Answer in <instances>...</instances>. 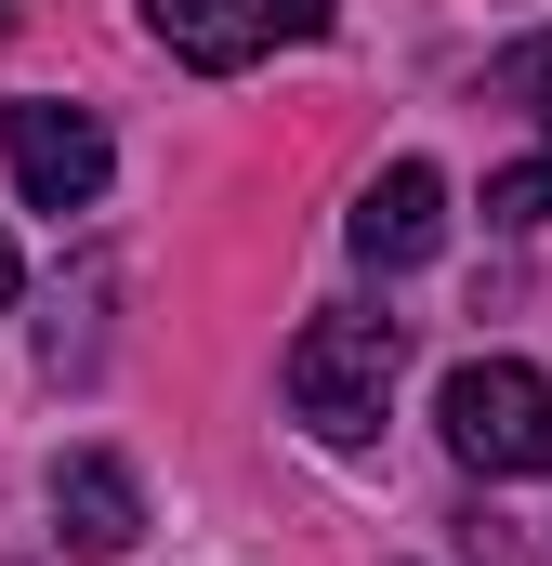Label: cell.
I'll return each instance as SVG.
<instances>
[{
  "mask_svg": "<svg viewBox=\"0 0 552 566\" xmlns=\"http://www.w3.org/2000/svg\"><path fill=\"white\" fill-rule=\"evenodd\" d=\"M395 409V316H302L289 329V422L316 448H369Z\"/></svg>",
  "mask_w": 552,
  "mask_h": 566,
  "instance_id": "6da1fadb",
  "label": "cell"
},
{
  "mask_svg": "<svg viewBox=\"0 0 552 566\" xmlns=\"http://www.w3.org/2000/svg\"><path fill=\"white\" fill-rule=\"evenodd\" d=\"M434 422H447V448L474 474H552V369H527V356H460L447 396H434Z\"/></svg>",
  "mask_w": 552,
  "mask_h": 566,
  "instance_id": "7a4b0ae2",
  "label": "cell"
},
{
  "mask_svg": "<svg viewBox=\"0 0 552 566\" xmlns=\"http://www.w3.org/2000/svg\"><path fill=\"white\" fill-rule=\"evenodd\" d=\"M145 27H158L171 66L237 80V66L289 53V40H329V0H145Z\"/></svg>",
  "mask_w": 552,
  "mask_h": 566,
  "instance_id": "3957f363",
  "label": "cell"
},
{
  "mask_svg": "<svg viewBox=\"0 0 552 566\" xmlns=\"http://www.w3.org/2000/svg\"><path fill=\"white\" fill-rule=\"evenodd\" d=\"M0 158H13L26 211H93V198H106V133H93V106H0Z\"/></svg>",
  "mask_w": 552,
  "mask_h": 566,
  "instance_id": "277c9868",
  "label": "cell"
},
{
  "mask_svg": "<svg viewBox=\"0 0 552 566\" xmlns=\"http://www.w3.org/2000/svg\"><path fill=\"white\" fill-rule=\"evenodd\" d=\"M447 251V171L434 158H395L369 198H355V264H382V277H408Z\"/></svg>",
  "mask_w": 552,
  "mask_h": 566,
  "instance_id": "5b68a950",
  "label": "cell"
},
{
  "mask_svg": "<svg viewBox=\"0 0 552 566\" xmlns=\"http://www.w3.org/2000/svg\"><path fill=\"white\" fill-rule=\"evenodd\" d=\"M53 541H66V554H132V541H145V488H132L119 448L53 461Z\"/></svg>",
  "mask_w": 552,
  "mask_h": 566,
  "instance_id": "8992f818",
  "label": "cell"
},
{
  "mask_svg": "<svg viewBox=\"0 0 552 566\" xmlns=\"http://www.w3.org/2000/svg\"><path fill=\"white\" fill-rule=\"evenodd\" d=\"M487 93H500V106H527V119L552 133V27H540V40H513V53L487 66Z\"/></svg>",
  "mask_w": 552,
  "mask_h": 566,
  "instance_id": "52a82bcc",
  "label": "cell"
},
{
  "mask_svg": "<svg viewBox=\"0 0 552 566\" xmlns=\"http://www.w3.org/2000/svg\"><path fill=\"white\" fill-rule=\"evenodd\" d=\"M487 224H552V158H513V171H487Z\"/></svg>",
  "mask_w": 552,
  "mask_h": 566,
  "instance_id": "ba28073f",
  "label": "cell"
},
{
  "mask_svg": "<svg viewBox=\"0 0 552 566\" xmlns=\"http://www.w3.org/2000/svg\"><path fill=\"white\" fill-rule=\"evenodd\" d=\"M13 290H26V264H13V238H0V303H13Z\"/></svg>",
  "mask_w": 552,
  "mask_h": 566,
  "instance_id": "9c48e42d",
  "label": "cell"
},
{
  "mask_svg": "<svg viewBox=\"0 0 552 566\" xmlns=\"http://www.w3.org/2000/svg\"><path fill=\"white\" fill-rule=\"evenodd\" d=\"M0 27H13V0H0Z\"/></svg>",
  "mask_w": 552,
  "mask_h": 566,
  "instance_id": "30bf717a",
  "label": "cell"
}]
</instances>
